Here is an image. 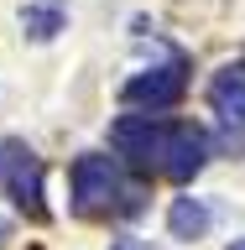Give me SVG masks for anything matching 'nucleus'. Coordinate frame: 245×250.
I'll list each match as a JSON object with an SVG mask.
<instances>
[{
    "mask_svg": "<svg viewBox=\"0 0 245 250\" xmlns=\"http://www.w3.org/2000/svg\"><path fill=\"white\" fill-rule=\"evenodd\" d=\"M203 156H209V141H203L199 125H172V130H167V146H162V172H167L172 183H188V177L203 167Z\"/></svg>",
    "mask_w": 245,
    "mask_h": 250,
    "instance_id": "nucleus-5",
    "label": "nucleus"
},
{
    "mask_svg": "<svg viewBox=\"0 0 245 250\" xmlns=\"http://www.w3.org/2000/svg\"><path fill=\"white\" fill-rule=\"evenodd\" d=\"M209 104H214L219 120L245 125V62H224V68L209 78Z\"/></svg>",
    "mask_w": 245,
    "mask_h": 250,
    "instance_id": "nucleus-6",
    "label": "nucleus"
},
{
    "mask_svg": "<svg viewBox=\"0 0 245 250\" xmlns=\"http://www.w3.org/2000/svg\"><path fill=\"white\" fill-rule=\"evenodd\" d=\"M5 240H11V219H0V245H5Z\"/></svg>",
    "mask_w": 245,
    "mask_h": 250,
    "instance_id": "nucleus-10",
    "label": "nucleus"
},
{
    "mask_svg": "<svg viewBox=\"0 0 245 250\" xmlns=\"http://www.w3.org/2000/svg\"><path fill=\"white\" fill-rule=\"evenodd\" d=\"M167 229L178 234V240H199L203 229H209V208H203L199 198H178L167 214Z\"/></svg>",
    "mask_w": 245,
    "mask_h": 250,
    "instance_id": "nucleus-8",
    "label": "nucleus"
},
{
    "mask_svg": "<svg viewBox=\"0 0 245 250\" xmlns=\"http://www.w3.org/2000/svg\"><path fill=\"white\" fill-rule=\"evenodd\" d=\"M63 26H68V5L63 0H26L21 5V31L31 42H52Z\"/></svg>",
    "mask_w": 245,
    "mask_h": 250,
    "instance_id": "nucleus-7",
    "label": "nucleus"
},
{
    "mask_svg": "<svg viewBox=\"0 0 245 250\" xmlns=\"http://www.w3.org/2000/svg\"><path fill=\"white\" fill-rule=\"evenodd\" d=\"M120 167H115V156H78L73 162V208L78 214H110L115 198H120Z\"/></svg>",
    "mask_w": 245,
    "mask_h": 250,
    "instance_id": "nucleus-2",
    "label": "nucleus"
},
{
    "mask_svg": "<svg viewBox=\"0 0 245 250\" xmlns=\"http://www.w3.org/2000/svg\"><path fill=\"white\" fill-rule=\"evenodd\" d=\"M183 89H188V62L183 58H172V62H162V68H146V73H136L131 83L120 89V99L131 109H172L178 99H183Z\"/></svg>",
    "mask_w": 245,
    "mask_h": 250,
    "instance_id": "nucleus-3",
    "label": "nucleus"
},
{
    "mask_svg": "<svg viewBox=\"0 0 245 250\" xmlns=\"http://www.w3.org/2000/svg\"><path fill=\"white\" fill-rule=\"evenodd\" d=\"M230 250H245V240H235V245H230Z\"/></svg>",
    "mask_w": 245,
    "mask_h": 250,
    "instance_id": "nucleus-11",
    "label": "nucleus"
},
{
    "mask_svg": "<svg viewBox=\"0 0 245 250\" xmlns=\"http://www.w3.org/2000/svg\"><path fill=\"white\" fill-rule=\"evenodd\" d=\"M167 130L172 125H156L152 115H120V120L110 125V141H115V151H120L125 162H136V167H162Z\"/></svg>",
    "mask_w": 245,
    "mask_h": 250,
    "instance_id": "nucleus-4",
    "label": "nucleus"
},
{
    "mask_svg": "<svg viewBox=\"0 0 245 250\" xmlns=\"http://www.w3.org/2000/svg\"><path fill=\"white\" fill-rule=\"evenodd\" d=\"M110 250H152V245H141V240H115Z\"/></svg>",
    "mask_w": 245,
    "mask_h": 250,
    "instance_id": "nucleus-9",
    "label": "nucleus"
},
{
    "mask_svg": "<svg viewBox=\"0 0 245 250\" xmlns=\"http://www.w3.org/2000/svg\"><path fill=\"white\" fill-rule=\"evenodd\" d=\"M0 193L21 208L26 219H47L42 203V156L21 136H0Z\"/></svg>",
    "mask_w": 245,
    "mask_h": 250,
    "instance_id": "nucleus-1",
    "label": "nucleus"
}]
</instances>
